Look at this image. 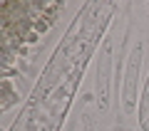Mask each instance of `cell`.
Returning <instances> with one entry per match:
<instances>
[{
  "label": "cell",
  "instance_id": "cell-1",
  "mask_svg": "<svg viewBox=\"0 0 149 131\" xmlns=\"http://www.w3.org/2000/svg\"><path fill=\"white\" fill-rule=\"evenodd\" d=\"M142 59H144V47L139 42L132 50L124 67V82H122V106L127 114L137 111V99H139V77H142Z\"/></svg>",
  "mask_w": 149,
  "mask_h": 131
},
{
  "label": "cell",
  "instance_id": "cell-5",
  "mask_svg": "<svg viewBox=\"0 0 149 131\" xmlns=\"http://www.w3.org/2000/svg\"><path fill=\"white\" fill-rule=\"evenodd\" d=\"M147 87H149V82H147Z\"/></svg>",
  "mask_w": 149,
  "mask_h": 131
},
{
  "label": "cell",
  "instance_id": "cell-3",
  "mask_svg": "<svg viewBox=\"0 0 149 131\" xmlns=\"http://www.w3.org/2000/svg\"><path fill=\"white\" fill-rule=\"evenodd\" d=\"M149 116V87H144V94H142V101H139V121Z\"/></svg>",
  "mask_w": 149,
  "mask_h": 131
},
{
  "label": "cell",
  "instance_id": "cell-2",
  "mask_svg": "<svg viewBox=\"0 0 149 131\" xmlns=\"http://www.w3.org/2000/svg\"><path fill=\"white\" fill-rule=\"evenodd\" d=\"M112 62H114V42L107 37L100 47V57H97V104L104 111L109 106V94H112Z\"/></svg>",
  "mask_w": 149,
  "mask_h": 131
},
{
  "label": "cell",
  "instance_id": "cell-4",
  "mask_svg": "<svg viewBox=\"0 0 149 131\" xmlns=\"http://www.w3.org/2000/svg\"><path fill=\"white\" fill-rule=\"evenodd\" d=\"M142 129H144V131H149V116H147V119H142Z\"/></svg>",
  "mask_w": 149,
  "mask_h": 131
}]
</instances>
